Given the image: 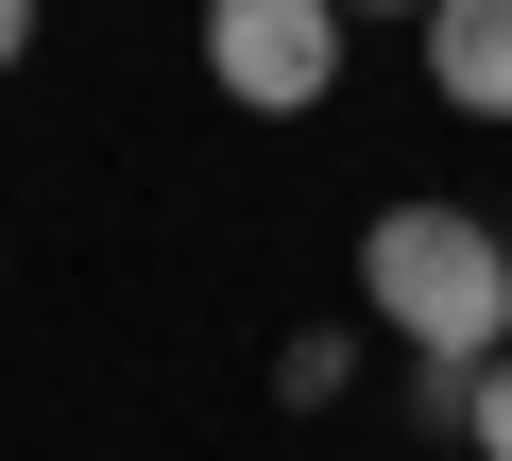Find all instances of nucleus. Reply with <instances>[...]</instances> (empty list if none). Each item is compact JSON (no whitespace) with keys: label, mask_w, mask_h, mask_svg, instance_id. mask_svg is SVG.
Wrapping results in <instances>:
<instances>
[{"label":"nucleus","mask_w":512,"mask_h":461,"mask_svg":"<svg viewBox=\"0 0 512 461\" xmlns=\"http://www.w3.org/2000/svg\"><path fill=\"white\" fill-rule=\"evenodd\" d=\"M274 393H291V410H325V393H342V342H325V325H308V342H274Z\"/></svg>","instance_id":"obj_5"},{"label":"nucleus","mask_w":512,"mask_h":461,"mask_svg":"<svg viewBox=\"0 0 512 461\" xmlns=\"http://www.w3.org/2000/svg\"><path fill=\"white\" fill-rule=\"evenodd\" d=\"M461 444H478V461H512V342L478 359V393H461Z\"/></svg>","instance_id":"obj_4"},{"label":"nucleus","mask_w":512,"mask_h":461,"mask_svg":"<svg viewBox=\"0 0 512 461\" xmlns=\"http://www.w3.org/2000/svg\"><path fill=\"white\" fill-rule=\"evenodd\" d=\"M359 308L427 359V376H478L512 342V240L478 205H376L359 222Z\"/></svg>","instance_id":"obj_1"},{"label":"nucleus","mask_w":512,"mask_h":461,"mask_svg":"<svg viewBox=\"0 0 512 461\" xmlns=\"http://www.w3.org/2000/svg\"><path fill=\"white\" fill-rule=\"evenodd\" d=\"M205 86L256 120H308L342 86V0H205Z\"/></svg>","instance_id":"obj_2"},{"label":"nucleus","mask_w":512,"mask_h":461,"mask_svg":"<svg viewBox=\"0 0 512 461\" xmlns=\"http://www.w3.org/2000/svg\"><path fill=\"white\" fill-rule=\"evenodd\" d=\"M18 52H35V0H0V69H18Z\"/></svg>","instance_id":"obj_6"},{"label":"nucleus","mask_w":512,"mask_h":461,"mask_svg":"<svg viewBox=\"0 0 512 461\" xmlns=\"http://www.w3.org/2000/svg\"><path fill=\"white\" fill-rule=\"evenodd\" d=\"M342 18H427V0H342Z\"/></svg>","instance_id":"obj_7"},{"label":"nucleus","mask_w":512,"mask_h":461,"mask_svg":"<svg viewBox=\"0 0 512 461\" xmlns=\"http://www.w3.org/2000/svg\"><path fill=\"white\" fill-rule=\"evenodd\" d=\"M427 86L461 103V120H512V0H427Z\"/></svg>","instance_id":"obj_3"}]
</instances>
